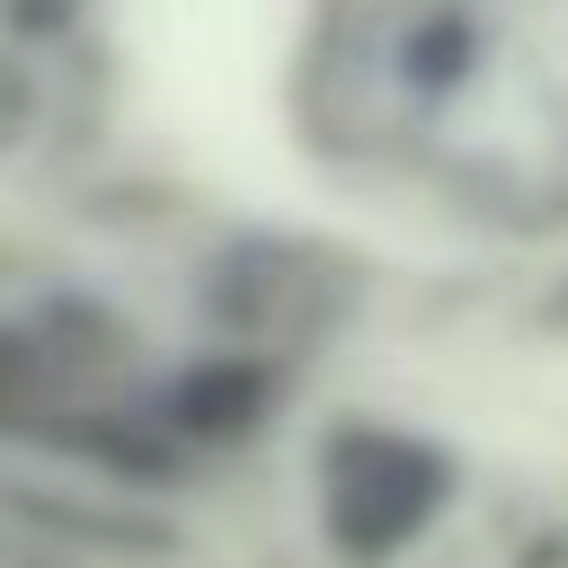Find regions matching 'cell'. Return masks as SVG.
<instances>
[{"label": "cell", "instance_id": "obj_1", "mask_svg": "<svg viewBox=\"0 0 568 568\" xmlns=\"http://www.w3.org/2000/svg\"><path fill=\"white\" fill-rule=\"evenodd\" d=\"M470 62H479V18L470 9H426L408 27V44H399V89L444 98V89L470 80Z\"/></svg>", "mask_w": 568, "mask_h": 568}]
</instances>
